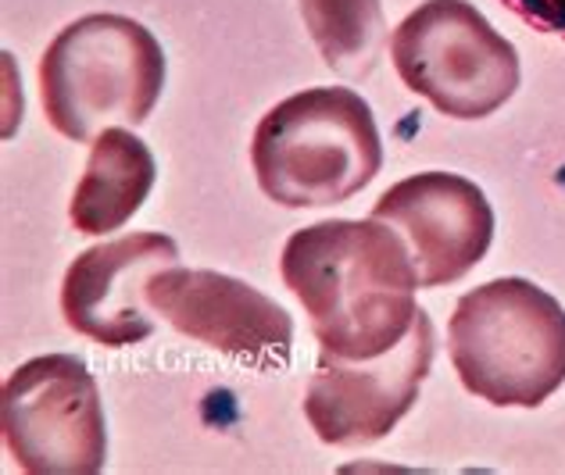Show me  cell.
Masks as SVG:
<instances>
[{
    "mask_svg": "<svg viewBox=\"0 0 565 475\" xmlns=\"http://www.w3.org/2000/svg\"><path fill=\"white\" fill-rule=\"evenodd\" d=\"M279 269L319 347L333 358H380L412 333L423 311L405 236L380 218H330L297 229Z\"/></svg>",
    "mask_w": 565,
    "mask_h": 475,
    "instance_id": "obj_1",
    "label": "cell"
},
{
    "mask_svg": "<svg viewBox=\"0 0 565 475\" xmlns=\"http://www.w3.org/2000/svg\"><path fill=\"white\" fill-rule=\"evenodd\" d=\"M258 186L282 207H330L362 193L383 169L373 108L348 86L294 94L258 122L250 143Z\"/></svg>",
    "mask_w": 565,
    "mask_h": 475,
    "instance_id": "obj_2",
    "label": "cell"
},
{
    "mask_svg": "<svg viewBox=\"0 0 565 475\" xmlns=\"http://www.w3.org/2000/svg\"><path fill=\"white\" fill-rule=\"evenodd\" d=\"M519 22H526L530 29L547 36L565 40V0H501Z\"/></svg>",
    "mask_w": 565,
    "mask_h": 475,
    "instance_id": "obj_13",
    "label": "cell"
},
{
    "mask_svg": "<svg viewBox=\"0 0 565 475\" xmlns=\"http://www.w3.org/2000/svg\"><path fill=\"white\" fill-rule=\"evenodd\" d=\"M147 296L175 333L198 339L204 347L244 361H287L294 319L287 315V307L247 287L244 279L172 265L151 279Z\"/></svg>",
    "mask_w": 565,
    "mask_h": 475,
    "instance_id": "obj_10",
    "label": "cell"
},
{
    "mask_svg": "<svg viewBox=\"0 0 565 475\" xmlns=\"http://www.w3.org/2000/svg\"><path fill=\"white\" fill-rule=\"evenodd\" d=\"M434 354L437 333L426 311H419L412 333L380 358L348 361L322 350L305 393V414L316 436L330 447H369L383 440L415 408Z\"/></svg>",
    "mask_w": 565,
    "mask_h": 475,
    "instance_id": "obj_7",
    "label": "cell"
},
{
    "mask_svg": "<svg viewBox=\"0 0 565 475\" xmlns=\"http://www.w3.org/2000/svg\"><path fill=\"white\" fill-rule=\"evenodd\" d=\"M154 180L158 165L151 147L129 129H104L94 140L86 172L76 193H72V226L83 236H108L122 229L151 197Z\"/></svg>",
    "mask_w": 565,
    "mask_h": 475,
    "instance_id": "obj_11",
    "label": "cell"
},
{
    "mask_svg": "<svg viewBox=\"0 0 565 475\" xmlns=\"http://www.w3.org/2000/svg\"><path fill=\"white\" fill-rule=\"evenodd\" d=\"M301 14L322 62L340 76H365L383 47L380 0H301Z\"/></svg>",
    "mask_w": 565,
    "mask_h": 475,
    "instance_id": "obj_12",
    "label": "cell"
},
{
    "mask_svg": "<svg viewBox=\"0 0 565 475\" xmlns=\"http://www.w3.org/2000/svg\"><path fill=\"white\" fill-rule=\"evenodd\" d=\"M172 265H180V247L166 233H129L83 250L62 283L68 330L100 347L140 344L154 333L147 287Z\"/></svg>",
    "mask_w": 565,
    "mask_h": 475,
    "instance_id": "obj_9",
    "label": "cell"
},
{
    "mask_svg": "<svg viewBox=\"0 0 565 475\" xmlns=\"http://www.w3.org/2000/svg\"><path fill=\"white\" fill-rule=\"evenodd\" d=\"M166 86V51L126 14H83L40 57V100L65 140L94 143L111 122L143 126Z\"/></svg>",
    "mask_w": 565,
    "mask_h": 475,
    "instance_id": "obj_3",
    "label": "cell"
},
{
    "mask_svg": "<svg viewBox=\"0 0 565 475\" xmlns=\"http://www.w3.org/2000/svg\"><path fill=\"white\" fill-rule=\"evenodd\" d=\"M451 361L494 408H541L565 382V307L530 279H490L458 301Z\"/></svg>",
    "mask_w": 565,
    "mask_h": 475,
    "instance_id": "obj_4",
    "label": "cell"
},
{
    "mask_svg": "<svg viewBox=\"0 0 565 475\" xmlns=\"http://www.w3.org/2000/svg\"><path fill=\"white\" fill-rule=\"evenodd\" d=\"M0 433L29 475H97L108 462V425L86 361L43 354L14 368L0 393Z\"/></svg>",
    "mask_w": 565,
    "mask_h": 475,
    "instance_id": "obj_6",
    "label": "cell"
},
{
    "mask_svg": "<svg viewBox=\"0 0 565 475\" xmlns=\"http://www.w3.org/2000/svg\"><path fill=\"white\" fill-rule=\"evenodd\" d=\"M373 218L405 236L423 290L466 279L494 240L487 193L455 172H419L394 183L376 201Z\"/></svg>",
    "mask_w": 565,
    "mask_h": 475,
    "instance_id": "obj_8",
    "label": "cell"
},
{
    "mask_svg": "<svg viewBox=\"0 0 565 475\" xmlns=\"http://www.w3.org/2000/svg\"><path fill=\"white\" fill-rule=\"evenodd\" d=\"M401 83L440 115L476 122L519 90V51L469 0H426L391 36Z\"/></svg>",
    "mask_w": 565,
    "mask_h": 475,
    "instance_id": "obj_5",
    "label": "cell"
}]
</instances>
